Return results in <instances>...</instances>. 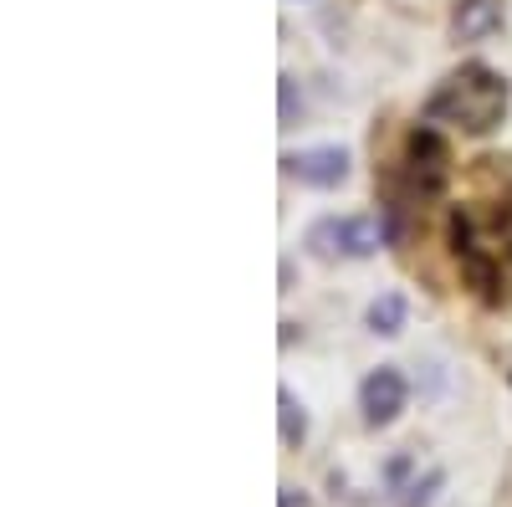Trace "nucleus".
Masks as SVG:
<instances>
[{
	"instance_id": "f257e3e1",
	"label": "nucleus",
	"mask_w": 512,
	"mask_h": 507,
	"mask_svg": "<svg viewBox=\"0 0 512 507\" xmlns=\"http://www.w3.org/2000/svg\"><path fill=\"white\" fill-rule=\"evenodd\" d=\"M451 251L482 303L512 298V200H466L451 210Z\"/></svg>"
},
{
	"instance_id": "f03ea898",
	"label": "nucleus",
	"mask_w": 512,
	"mask_h": 507,
	"mask_svg": "<svg viewBox=\"0 0 512 507\" xmlns=\"http://www.w3.org/2000/svg\"><path fill=\"white\" fill-rule=\"evenodd\" d=\"M507 103H512V82L497 67L466 62L461 72H451L431 93V103H425V123H451V129L482 139L507 118Z\"/></svg>"
},
{
	"instance_id": "7ed1b4c3",
	"label": "nucleus",
	"mask_w": 512,
	"mask_h": 507,
	"mask_svg": "<svg viewBox=\"0 0 512 507\" xmlns=\"http://www.w3.org/2000/svg\"><path fill=\"white\" fill-rule=\"evenodd\" d=\"M446 175H451V154H446L441 134H436V129H415V134L405 139L400 164H395L390 226H395L400 210H410L415 200H436V195H441V185H446Z\"/></svg>"
},
{
	"instance_id": "20e7f679",
	"label": "nucleus",
	"mask_w": 512,
	"mask_h": 507,
	"mask_svg": "<svg viewBox=\"0 0 512 507\" xmlns=\"http://www.w3.org/2000/svg\"><path fill=\"white\" fill-rule=\"evenodd\" d=\"M384 241H390V226L374 221V216H328L308 231V251L323 257V262H333V257H349V262L374 257Z\"/></svg>"
},
{
	"instance_id": "39448f33",
	"label": "nucleus",
	"mask_w": 512,
	"mask_h": 507,
	"mask_svg": "<svg viewBox=\"0 0 512 507\" xmlns=\"http://www.w3.org/2000/svg\"><path fill=\"white\" fill-rule=\"evenodd\" d=\"M359 410H364V426H374V431L395 426L400 410H405V374L395 364L369 369L364 385H359Z\"/></svg>"
},
{
	"instance_id": "423d86ee",
	"label": "nucleus",
	"mask_w": 512,
	"mask_h": 507,
	"mask_svg": "<svg viewBox=\"0 0 512 507\" xmlns=\"http://www.w3.org/2000/svg\"><path fill=\"white\" fill-rule=\"evenodd\" d=\"M282 169L297 180V185H313V190H333L349 180V154L338 144H318V149H297V154H282Z\"/></svg>"
},
{
	"instance_id": "0eeeda50",
	"label": "nucleus",
	"mask_w": 512,
	"mask_h": 507,
	"mask_svg": "<svg viewBox=\"0 0 512 507\" xmlns=\"http://www.w3.org/2000/svg\"><path fill=\"white\" fill-rule=\"evenodd\" d=\"M502 26V0H456L451 11V41L472 47V41H487Z\"/></svg>"
},
{
	"instance_id": "6e6552de",
	"label": "nucleus",
	"mask_w": 512,
	"mask_h": 507,
	"mask_svg": "<svg viewBox=\"0 0 512 507\" xmlns=\"http://www.w3.org/2000/svg\"><path fill=\"white\" fill-rule=\"evenodd\" d=\"M364 323L379 338H395L405 328V298H400V292H379V298L369 303V313H364Z\"/></svg>"
},
{
	"instance_id": "1a4fd4ad",
	"label": "nucleus",
	"mask_w": 512,
	"mask_h": 507,
	"mask_svg": "<svg viewBox=\"0 0 512 507\" xmlns=\"http://www.w3.org/2000/svg\"><path fill=\"white\" fill-rule=\"evenodd\" d=\"M277 420H282V446H303L308 441V410L287 385L277 390Z\"/></svg>"
},
{
	"instance_id": "9d476101",
	"label": "nucleus",
	"mask_w": 512,
	"mask_h": 507,
	"mask_svg": "<svg viewBox=\"0 0 512 507\" xmlns=\"http://www.w3.org/2000/svg\"><path fill=\"white\" fill-rule=\"evenodd\" d=\"M277 118H282V129H292V123L303 118V93H297V77L292 72L277 77Z\"/></svg>"
},
{
	"instance_id": "9b49d317",
	"label": "nucleus",
	"mask_w": 512,
	"mask_h": 507,
	"mask_svg": "<svg viewBox=\"0 0 512 507\" xmlns=\"http://www.w3.org/2000/svg\"><path fill=\"white\" fill-rule=\"evenodd\" d=\"M441 482H446V472H425L420 482H410V487H405V497H400L395 507H431V502H436V487H441Z\"/></svg>"
}]
</instances>
